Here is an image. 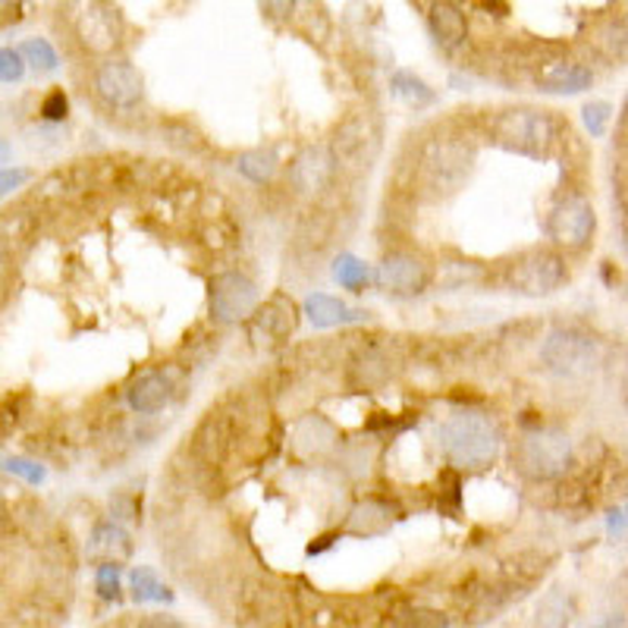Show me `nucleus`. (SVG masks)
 I'll return each instance as SVG.
<instances>
[{
    "mask_svg": "<svg viewBox=\"0 0 628 628\" xmlns=\"http://www.w3.org/2000/svg\"><path fill=\"white\" fill-rule=\"evenodd\" d=\"M440 449L447 456L449 465L465 469V472H480L487 465L497 462L500 447H503V434L497 427V421L478 412H459L440 427Z\"/></svg>",
    "mask_w": 628,
    "mask_h": 628,
    "instance_id": "f257e3e1",
    "label": "nucleus"
},
{
    "mask_svg": "<svg viewBox=\"0 0 628 628\" xmlns=\"http://www.w3.org/2000/svg\"><path fill=\"white\" fill-rule=\"evenodd\" d=\"M497 145L525 154V157H547L556 142V123L543 111H503L490 123Z\"/></svg>",
    "mask_w": 628,
    "mask_h": 628,
    "instance_id": "f03ea898",
    "label": "nucleus"
},
{
    "mask_svg": "<svg viewBox=\"0 0 628 628\" xmlns=\"http://www.w3.org/2000/svg\"><path fill=\"white\" fill-rule=\"evenodd\" d=\"M515 469L531 480H547L563 475L572 462V444L563 431L540 427L535 434H525L512 452Z\"/></svg>",
    "mask_w": 628,
    "mask_h": 628,
    "instance_id": "7ed1b4c3",
    "label": "nucleus"
},
{
    "mask_svg": "<svg viewBox=\"0 0 628 628\" xmlns=\"http://www.w3.org/2000/svg\"><path fill=\"white\" fill-rule=\"evenodd\" d=\"M540 361L547 371L560 377H585L598 368L600 346L594 336L578 333V330H553L543 346H540Z\"/></svg>",
    "mask_w": 628,
    "mask_h": 628,
    "instance_id": "20e7f679",
    "label": "nucleus"
},
{
    "mask_svg": "<svg viewBox=\"0 0 628 628\" xmlns=\"http://www.w3.org/2000/svg\"><path fill=\"white\" fill-rule=\"evenodd\" d=\"M566 265L553 252H531L509 268V286L522 296H550L566 283Z\"/></svg>",
    "mask_w": 628,
    "mask_h": 628,
    "instance_id": "39448f33",
    "label": "nucleus"
},
{
    "mask_svg": "<svg viewBox=\"0 0 628 628\" xmlns=\"http://www.w3.org/2000/svg\"><path fill=\"white\" fill-rule=\"evenodd\" d=\"M258 305V286L245 273H220L210 283V315L220 324H236L245 321Z\"/></svg>",
    "mask_w": 628,
    "mask_h": 628,
    "instance_id": "423d86ee",
    "label": "nucleus"
},
{
    "mask_svg": "<svg viewBox=\"0 0 628 628\" xmlns=\"http://www.w3.org/2000/svg\"><path fill=\"white\" fill-rule=\"evenodd\" d=\"M547 233L550 240L556 242L560 248L566 252H575V248H585L591 233H594V208L591 202H585L581 195H568L563 198L550 220H547Z\"/></svg>",
    "mask_w": 628,
    "mask_h": 628,
    "instance_id": "0eeeda50",
    "label": "nucleus"
},
{
    "mask_svg": "<svg viewBox=\"0 0 628 628\" xmlns=\"http://www.w3.org/2000/svg\"><path fill=\"white\" fill-rule=\"evenodd\" d=\"M94 94L114 111H132L142 101V73L129 61H104L94 69Z\"/></svg>",
    "mask_w": 628,
    "mask_h": 628,
    "instance_id": "6e6552de",
    "label": "nucleus"
},
{
    "mask_svg": "<svg viewBox=\"0 0 628 628\" xmlns=\"http://www.w3.org/2000/svg\"><path fill=\"white\" fill-rule=\"evenodd\" d=\"M377 286L389 293V296H419L424 293L431 273H427V265L415 258V255H406V252H393L387 255L381 265H377V273H374Z\"/></svg>",
    "mask_w": 628,
    "mask_h": 628,
    "instance_id": "1a4fd4ad",
    "label": "nucleus"
},
{
    "mask_svg": "<svg viewBox=\"0 0 628 628\" xmlns=\"http://www.w3.org/2000/svg\"><path fill=\"white\" fill-rule=\"evenodd\" d=\"M76 31L82 38V44L89 51H111L117 41H120V26H117V16L107 3L101 0H86V7L76 13Z\"/></svg>",
    "mask_w": 628,
    "mask_h": 628,
    "instance_id": "9d476101",
    "label": "nucleus"
},
{
    "mask_svg": "<svg viewBox=\"0 0 628 628\" xmlns=\"http://www.w3.org/2000/svg\"><path fill=\"white\" fill-rule=\"evenodd\" d=\"M330 174H333V154H330L324 145H308L296 154L293 167H290V180L293 185L305 192V195H315L321 192L330 182Z\"/></svg>",
    "mask_w": 628,
    "mask_h": 628,
    "instance_id": "9b49d317",
    "label": "nucleus"
},
{
    "mask_svg": "<svg viewBox=\"0 0 628 628\" xmlns=\"http://www.w3.org/2000/svg\"><path fill=\"white\" fill-rule=\"evenodd\" d=\"M591 82H594V73L572 61L543 63L538 73V86L547 94H578V91L591 89Z\"/></svg>",
    "mask_w": 628,
    "mask_h": 628,
    "instance_id": "f8f14e48",
    "label": "nucleus"
},
{
    "mask_svg": "<svg viewBox=\"0 0 628 628\" xmlns=\"http://www.w3.org/2000/svg\"><path fill=\"white\" fill-rule=\"evenodd\" d=\"M126 399H129L132 412L154 415V412H161L170 402V381L161 371H142L126 389Z\"/></svg>",
    "mask_w": 628,
    "mask_h": 628,
    "instance_id": "ddd939ff",
    "label": "nucleus"
},
{
    "mask_svg": "<svg viewBox=\"0 0 628 628\" xmlns=\"http://www.w3.org/2000/svg\"><path fill=\"white\" fill-rule=\"evenodd\" d=\"M305 315L315 328H339V324H353V321H361L364 311L359 308H349L346 302L333 299L328 293H315L305 299Z\"/></svg>",
    "mask_w": 628,
    "mask_h": 628,
    "instance_id": "4468645a",
    "label": "nucleus"
},
{
    "mask_svg": "<svg viewBox=\"0 0 628 628\" xmlns=\"http://www.w3.org/2000/svg\"><path fill=\"white\" fill-rule=\"evenodd\" d=\"M89 553L94 560H104V563H120L123 556L132 553V540L126 535V528H120L117 522H101L91 531Z\"/></svg>",
    "mask_w": 628,
    "mask_h": 628,
    "instance_id": "2eb2a0df",
    "label": "nucleus"
},
{
    "mask_svg": "<svg viewBox=\"0 0 628 628\" xmlns=\"http://www.w3.org/2000/svg\"><path fill=\"white\" fill-rule=\"evenodd\" d=\"M431 29L437 35V41H444L447 48H456V44H462L465 41V13L456 7V3H437L434 10H431Z\"/></svg>",
    "mask_w": 628,
    "mask_h": 628,
    "instance_id": "dca6fc26",
    "label": "nucleus"
},
{
    "mask_svg": "<svg viewBox=\"0 0 628 628\" xmlns=\"http://www.w3.org/2000/svg\"><path fill=\"white\" fill-rule=\"evenodd\" d=\"M568 619H572V598L563 591H550L540 600L535 628H566Z\"/></svg>",
    "mask_w": 628,
    "mask_h": 628,
    "instance_id": "f3484780",
    "label": "nucleus"
},
{
    "mask_svg": "<svg viewBox=\"0 0 628 628\" xmlns=\"http://www.w3.org/2000/svg\"><path fill=\"white\" fill-rule=\"evenodd\" d=\"M393 94L402 98L409 107H427L434 101V91L427 89V82L412 73H393Z\"/></svg>",
    "mask_w": 628,
    "mask_h": 628,
    "instance_id": "a211bd4d",
    "label": "nucleus"
},
{
    "mask_svg": "<svg viewBox=\"0 0 628 628\" xmlns=\"http://www.w3.org/2000/svg\"><path fill=\"white\" fill-rule=\"evenodd\" d=\"M333 277H336V283L343 286V290H353V293H361L364 286H368V265L359 261L356 255H339L336 261H333Z\"/></svg>",
    "mask_w": 628,
    "mask_h": 628,
    "instance_id": "6ab92c4d",
    "label": "nucleus"
},
{
    "mask_svg": "<svg viewBox=\"0 0 628 628\" xmlns=\"http://www.w3.org/2000/svg\"><path fill=\"white\" fill-rule=\"evenodd\" d=\"M236 170L252 182H268L277 170V157L270 151H245L236 161Z\"/></svg>",
    "mask_w": 628,
    "mask_h": 628,
    "instance_id": "aec40b11",
    "label": "nucleus"
},
{
    "mask_svg": "<svg viewBox=\"0 0 628 628\" xmlns=\"http://www.w3.org/2000/svg\"><path fill=\"white\" fill-rule=\"evenodd\" d=\"M129 585H132V598L139 600V603H161V600L174 598V594L154 578L151 568H136V572L129 575Z\"/></svg>",
    "mask_w": 628,
    "mask_h": 628,
    "instance_id": "412c9836",
    "label": "nucleus"
},
{
    "mask_svg": "<svg viewBox=\"0 0 628 628\" xmlns=\"http://www.w3.org/2000/svg\"><path fill=\"white\" fill-rule=\"evenodd\" d=\"M20 54H23L26 63H29L31 69H38V73L57 69V51H54L44 38H29V41H23Z\"/></svg>",
    "mask_w": 628,
    "mask_h": 628,
    "instance_id": "4be33fe9",
    "label": "nucleus"
},
{
    "mask_svg": "<svg viewBox=\"0 0 628 628\" xmlns=\"http://www.w3.org/2000/svg\"><path fill=\"white\" fill-rule=\"evenodd\" d=\"M396 628H449V616L440 610L415 606L396 616Z\"/></svg>",
    "mask_w": 628,
    "mask_h": 628,
    "instance_id": "5701e85b",
    "label": "nucleus"
},
{
    "mask_svg": "<svg viewBox=\"0 0 628 628\" xmlns=\"http://www.w3.org/2000/svg\"><path fill=\"white\" fill-rule=\"evenodd\" d=\"M581 117H585L588 132H591L594 139H600V136L606 132V123H610V117H613V107H610L606 101H591V104H585Z\"/></svg>",
    "mask_w": 628,
    "mask_h": 628,
    "instance_id": "b1692460",
    "label": "nucleus"
},
{
    "mask_svg": "<svg viewBox=\"0 0 628 628\" xmlns=\"http://www.w3.org/2000/svg\"><path fill=\"white\" fill-rule=\"evenodd\" d=\"M23 73H26V57H23L20 51L3 48V51H0V79L10 86V82H20Z\"/></svg>",
    "mask_w": 628,
    "mask_h": 628,
    "instance_id": "393cba45",
    "label": "nucleus"
},
{
    "mask_svg": "<svg viewBox=\"0 0 628 628\" xmlns=\"http://www.w3.org/2000/svg\"><path fill=\"white\" fill-rule=\"evenodd\" d=\"M98 594L104 600L120 594V566L117 563H101L98 566Z\"/></svg>",
    "mask_w": 628,
    "mask_h": 628,
    "instance_id": "a878e982",
    "label": "nucleus"
},
{
    "mask_svg": "<svg viewBox=\"0 0 628 628\" xmlns=\"http://www.w3.org/2000/svg\"><path fill=\"white\" fill-rule=\"evenodd\" d=\"M3 465H7V472H13V475H20V478H26L29 484H41L44 480V469L38 465V462H29V459H3Z\"/></svg>",
    "mask_w": 628,
    "mask_h": 628,
    "instance_id": "bb28decb",
    "label": "nucleus"
},
{
    "mask_svg": "<svg viewBox=\"0 0 628 628\" xmlns=\"http://www.w3.org/2000/svg\"><path fill=\"white\" fill-rule=\"evenodd\" d=\"M66 111H69V101H66V94L63 91H51L48 98H44V104H41V114H44V120H63L66 117Z\"/></svg>",
    "mask_w": 628,
    "mask_h": 628,
    "instance_id": "cd10ccee",
    "label": "nucleus"
},
{
    "mask_svg": "<svg viewBox=\"0 0 628 628\" xmlns=\"http://www.w3.org/2000/svg\"><path fill=\"white\" fill-rule=\"evenodd\" d=\"M293 7H296V0H261V10L268 13L270 20H290V13H293Z\"/></svg>",
    "mask_w": 628,
    "mask_h": 628,
    "instance_id": "c85d7f7f",
    "label": "nucleus"
},
{
    "mask_svg": "<svg viewBox=\"0 0 628 628\" xmlns=\"http://www.w3.org/2000/svg\"><path fill=\"white\" fill-rule=\"evenodd\" d=\"M585 628H626V616H623V613H606L603 619H598V623H591V626Z\"/></svg>",
    "mask_w": 628,
    "mask_h": 628,
    "instance_id": "c756f323",
    "label": "nucleus"
},
{
    "mask_svg": "<svg viewBox=\"0 0 628 628\" xmlns=\"http://www.w3.org/2000/svg\"><path fill=\"white\" fill-rule=\"evenodd\" d=\"M0 180H3V195H10L20 182L26 180V174H23V170H3V177H0Z\"/></svg>",
    "mask_w": 628,
    "mask_h": 628,
    "instance_id": "7c9ffc66",
    "label": "nucleus"
},
{
    "mask_svg": "<svg viewBox=\"0 0 628 628\" xmlns=\"http://www.w3.org/2000/svg\"><path fill=\"white\" fill-rule=\"evenodd\" d=\"M139 628H182L177 619H170V616H149V619H142Z\"/></svg>",
    "mask_w": 628,
    "mask_h": 628,
    "instance_id": "2f4dec72",
    "label": "nucleus"
},
{
    "mask_svg": "<svg viewBox=\"0 0 628 628\" xmlns=\"http://www.w3.org/2000/svg\"><path fill=\"white\" fill-rule=\"evenodd\" d=\"M3 3H10V0H3Z\"/></svg>",
    "mask_w": 628,
    "mask_h": 628,
    "instance_id": "473e14b6",
    "label": "nucleus"
}]
</instances>
